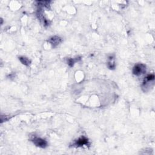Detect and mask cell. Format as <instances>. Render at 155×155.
<instances>
[{
    "label": "cell",
    "mask_w": 155,
    "mask_h": 155,
    "mask_svg": "<svg viewBox=\"0 0 155 155\" xmlns=\"http://www.w3.org/2000/svg\"><path fill=\"white\" fill-rule=\"evenodd\" d=\"M154 82V74L148 75L144 80L142 85V88L144 92H147L150 90V87H152Z\"/></svg>",
    "instance_id": "obj_1"
},
{
    "label": "cell",
    "mask_w": 155,
    "mask_h": 155,
    "mask_svg": "<svg viewBox=\"0 0 155 155\" xmlns=\"http://www.w3.org/2000/svg\"><path fill=\"white\" fill-rule=\"evenodd\" d=\"M147 67L145 64H136L133 69V73L135 76H140L144 74L146 72Z\"/></svg>",
    "instance_id": "obj_2"
},
{
    "label": "cell",
    "mask_w": 155,
    "mask_h": 155,
    "mask_svg": "<svg viewBox=\"0 0 155 155\" xmlns=\"http://www.w3.org/2000/svg\"><path fill=\"white\" fill-rule=\"evenodd\" d=\"M32 141L34 142L36 146L42 149L46 148L47 146V142L45 139H43L41 138L34 136L32 139Z\"/></svg>",
    "instance_id": "obj_3"
},
{
    "label": "cell",
    "mask_w": 155,
    "mask_h": 155,
    "mask_svg": "<svg viewBox=\"0 0 155 155\" xmlns=\"http://www.w3.org/2000/svg\"><path fill=\"white\" fill-rule=\"evenodd\" d=\"M89 144H90V143H89V141H88V139L84 136H83L79 138L78 140H76L74 144V145L77 147H82L83 146H88Z\"/></svg>",
    "instance_id": "obj_4"
},
{
    "label": "cell",
    "mask_w": 155,
    "mask_h": 155,
    "mask_svg": "<svg viewBox=\"0 0 155 155\" xmlns=\"http://www.w3.org/2000/svg\"><path fill=\"white\" fill-rule=\"evenodd\" d=\"M48 41L50 43L52 47L54 48V47H56L57 46H58L59 44L62 42V38L58 36H54V37L50 38Z\"/></svg>",
    "instance_id": "obj_5"
},
{
    "label": "cell",
    "mask_w": 155,
    "mask_h": 155,
    "mask_svg": "<svg viewBox=\"0 0 155 155\" xmlns=\"http://www.w3.org/2000/svg\"><path fill=\"white\" fill-rule=\"evenodd\" d=\"M107 66L110 69H115L116 67V64L115 62V58L113 56H110L108 57V61Z\"/></svg>",
    "instance_id": "obj_6"
},
{
    "label": "cell",
    "mask_w": 155,
    "mask_h": 155,
    "mask_svg": "<svg viewBox=\"0 0 155 155\" xmlns=\"http://www.w3.org/2000/svg\"><path fill=\"white\" fill-rule=\"evenodd\" d=\"M19 60L20 61V62L26 65V66H29L30 64H31V61L27 57H19Z\"/></svg>",
    "instance_id": "obj_7"
},
{
    "label": "cell",
    "mask_w": 155,
    "mask_h": 155,
    "mask_svg": "<svg viewBox=\"0 0 155 155\" xmlns=\"http://www.w3.org/2000/svg\"><path fill=\"white\" fill-rule=\"evenodd\" d=\"M37 5L39 6V7H47L49 8L50 6V1H37Z\"/></svg>",
    "instance_id": "obj_8"
},
{
    "label": "cell",
    "mask_w": 155,
    "mask_h": 155,
    "mask_svg": "<svg viewBox=\"0 0 155 155\" xmlns=\"http://www.w3.org/2000/svg\"><path fill=\"white\" fill-rule=\"evenodd\" d=\"M80 60H81L80 57L76 58H69L67 60V64L70 66V67H73L75 63H76L78 61H79Z\"/></svg>",
    "instance_id": "obj_9"
}]
</instances>
